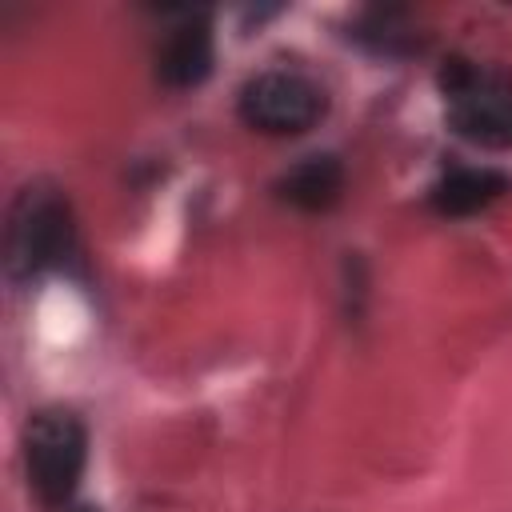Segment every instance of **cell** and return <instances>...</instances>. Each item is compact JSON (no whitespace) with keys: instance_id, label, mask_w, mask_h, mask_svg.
<instances>
[{"instance_id":"obj_1","label":"cell","mask_w":512,"mask_h":512,"mask_svg":"<svg viewBox=\"0 0 512 512\" xmlns=\"http://www.w3.org/2000/svg\"><path fill=\"white\" fill-rule=\"evenodd\" d=\"M76 216L68 208V196L48 184L32 180L16 192L4 224V276L24 288L48 272H60L68 260H76Z\"/></svg>"},{"instance_id":"obj_2","label":"cell","mask_w":512,"mask_h":512,"mask_svg":"<svg viewBox=\"0 0 512 512\" xmlns=\"http://www.w3.org/2000/svg\"><path fill=\"white\" fill-rule=\"evenodd\" d=\"M440 92L448 128L460 140L496 152L512 148V84L500 72L452 56L440 68Z\"/></svg>"},{"instance_id":"obj_3","label":"cell","mask_w":512,"mask_h":512,"mask_svg":"<svg viewBox=\"0 0 512 512\" xmlns=\"http://www.w3.org/2000/svg\"><path fill=\"white\" fill-rule=\"evenodd\" d=\"M24 464L28 484L48 508H64L88 464V432L68 408H40L24 428Z\"/></svg>"},{"instance_id":"obj_4","label":"cell","mask_w":512,"mask_h":512,"mask_svg":"<svg viewBox=\"0 0 512 512\" xmlns=\"http://www.w3.org/2000/svg\"><path fill=\"white\" fill-rule=\"evenodd\" d=\"M324 112H328L324 88L292 68L256 72L236 92V116L264 136H300L316 128Z\"/></svg>"},{"instance_id":"obj_5","label":"cell","mask_w":512,"mask_h":512,"mask_svg":"<svg viewBox=\"0 0 512 512\" xmlns=\"http://www.w3.org/2000/svg\"><path fill=\"white\" fill-rule=\"evenodd\" d=\"M216 60L212 20L204 12H184L180 24H172L156 48V80L164 88H196L208 80Z\"/></svg>"},{"instance_id":"obj_6","label":"cell","mask_w":512,"mask_h":512,"mask_svg":"<svg viewBox=\"0 0 512 512\" xmlns=\"http://www.w3.org/2000/svg\"><path fill=\"white\" fill-rule=\"evenodd\" d=\"M276 196L300 212H328L344 196V164L332 152L304 156L276 180Z\"/></svg>"},{"instance_id":"obj_7","label":"cell","mask_w":512,"mask_h":512,"mask_svg":"<svg viewBox=\"0 0 512 512\" xmlns=\"http://www.w3.org/2000/svg\"><path fill=\"white\" fill-rule=\"evenodd\" d=\"M504 192H508V176L496 168H448L428 188V204L440 216H476Z\"/></svg>"},{"instance_id":"obj_8","label":"cell","mask_w":512,"mask_h":512,"mask_svg":"<svg viewBox=\"0 0 512 512\" xmlns=\"http://www.w3.org/2000/svg\"><path fill=\"white\" fill-rule=\"evenodd\" d=\"M72 512H100V508H92V504H76Z\"/></svg>"}]
</instances>
